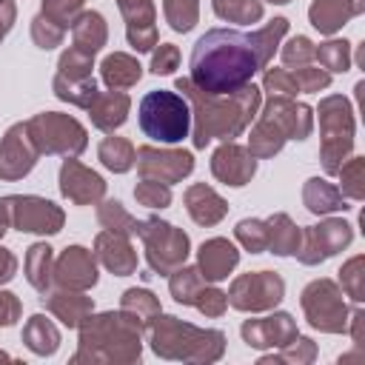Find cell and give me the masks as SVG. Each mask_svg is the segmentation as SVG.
<instances>
[{"mask_svg":"<svg viewBox=\"0 0 365 365\" xmlns=\"http://www.w3.org/2000/svg\"><path fill=\"white\" fill-rule=\"evenodd\" d=\"M265 63L259 34H245L237 29L205 31L191 51V80L205 94H234L245 91L257 68Z\"/></svg>","mask_w":365,"mask_h":365,"instance_id":"1","label":"cell"},{"mask_svg":"<svg viewBox=\"0 0 365 365\" xmlns=\"http://www.w3.org/2000/svg\"><path fill=\"white\" fill-rule=\"evenodd\" d=\"M137 123L148 140L157 143H182L191 131V108L188 100L177 91L154 88L137 106Z\"/></svg>","mask_w":365,"mask_h":365,"instance_id":"2","label":"cell"}]
</instances>
